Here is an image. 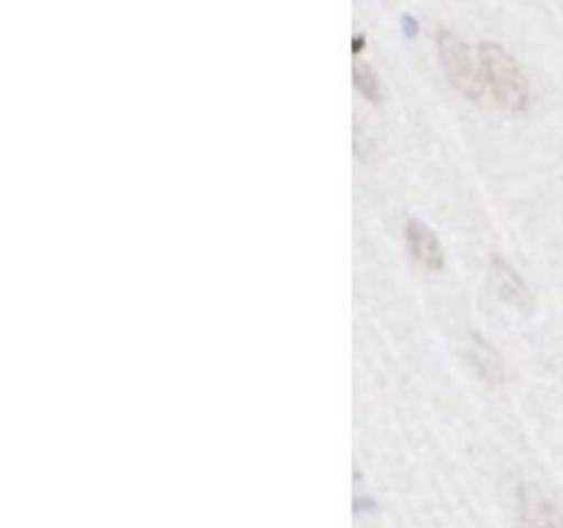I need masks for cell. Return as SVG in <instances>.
<instances>
[{"instance_id":"1","label":"cell","mask_w":563,"mask_h":528,"mask_svg":"<svg viewBox=\"0 0 563 528\" xmlns=\"http://www.w3.org/2000/svg\"><path fill=\"white\" fill-rule=\"evenodd\" d=\"M478 64H482L484 86L500 108L509 113H522L531 105V82L509 50L500 47L498 42H482Z\"/></svg>"},{"instance_id":"2","label":"cell","mask_w":563,"mask_h":528,"mask_svg":"<svg viewBox=\"0 0 563 528\" xmlns=\"http://www.w3.org/2000/svg\"><path fill=\"white\" fill-rule=\"evenodd\" d=\"M434 44H438V61L443 66L445 77L451 80V86L465 94V97L482 102L484 94H487V86H484L478 55H473L471 47L454 31H445V28L438 31Z\"/></svg>"},{"instance_id":"3","label":"cell","mask_w":563,"mask_h":528,"mask_svg":"<svg viewBox=\"0 0 563 528\" xmlns=\"http://www.w3.org/2000/svg\"><path fill=\"white\" fill-rule=\"evenodd\" d=\"M487 278L493 292L498 295L500 302H506L509 308L520 314H531L537 300H533V292L528 289V284L522 280V275L511 267L509 262L504 258H489V270H487Z\"/></svg>"},{"instance_id":"4","label":"cell","mask_w":563,"mask_h":528,"mask_svg":"<svg viewBox=\"0 0 563 528\" xmlns=\"http://www.w3.org/2000/svg\"><path fill=\"white\" fill-rule=\"evenodd\" d=\"M517 509L526 528H563V509L533 484H520Z\"/></svg>"},{"instance_id":"5","label":"cell","mask_w":563,"mask_h":528,"mask_svg":"<svg viewBox=\"0 0 563 528\" xmlns=\"http://www.w3.org/2000/svg\"><path fill=\"white\" fill-rule=\"evenodd\" d=\"M405 240H407V248H410V256L416 258L421 267L432 270V273L443 270L445 253H443V245H440L438 234L432 231V226H427L418 218L407 220Z\"/></svg>"},{"instance_id":"6","label":"cell","mask_w":563,"mask_h":528,"mask_svg":"<svg viewBox=\"0 0 563 528\" xmlns=\"http://www.w3.org/2000/svg\"><path fill=\"white\" fill-rule=\"evenodd\" d=\"M467 358H471L473 369H476V374L484 380V383H489V385L504 383L506 366H504V361H500L498 350H495L487 339H482V336L473 333L471 346H467Z\"/></svg>"},{"instance_id":"7","label":"cell","mask_w":563,"mask_h":528,"mask_svg":"<svg viewBox=\"0 0 563 528\" xmlns=\"http://www.w3.org/2000/svg\"><path fill=\"white\" fill-rule=\"evenodd\" d=\"M352 82H355V88L363 94V97L372 99V102H377V99H379V77L374 75V69H368L366 64H355V66H352Z\"/></svg>"}]
</instances>
